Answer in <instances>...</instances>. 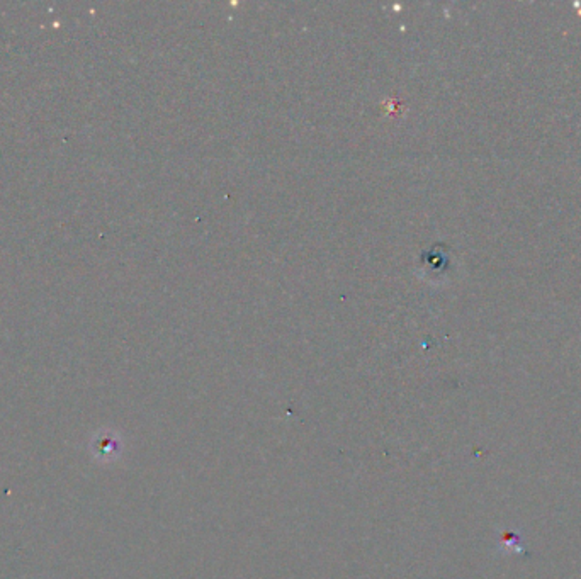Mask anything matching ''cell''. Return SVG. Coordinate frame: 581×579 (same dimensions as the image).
Segmentation results:
<instances>
[{"label": "cell", "mask_w": 581, "mask_h": 579, "mask_svg": "<svg viewBox=\"0 0 581 579\" xmlns=\"http://www.w3.org/2000/svg\"><path fill=\"white\" fill-rule=\"evenodd\" d=\"M498 547L501 552L508 554H527L525 545L522 542L520 532L515 528H503L498 534Z\"/></svg>", "instance_id": "6da1fadb"}]
</instances>
